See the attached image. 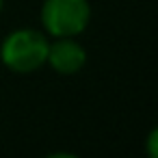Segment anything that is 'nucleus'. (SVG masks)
<instances>
[{"label":"nucleus","instance_id":"nucleus-1","mask_svg":"<svg viewBox=\"0 0 158 158\" xmlns=\"http://www.w3.org/2000/svg\"><path fill=\"white\" fill-rule=\"evenodd\" d=\"M48 46V39L39 31L20 28L5 39L0 48V59L15 74H31L46 63Z\"/></svg>","mask_w":158,"mask_h":158},{"label":"nucleus","instance_id":"nucleus-2","mask_svg":"<svg viewBox=\"0 0 158 158\" xmlns=\"http://www.w3.org/2000/svg\"><path fill=\"white\" fill-rule=\"evenodd\" d=\"M91 18L87 0H46L41 7V22L52 37L80 35Z\"/></svg>","mask_w":158,"mask_h":158},{"label":"nucleus","instance_id":"nucleus-3","mask_svg":"<svg viewBox=\"0 0 158 158\" xmlns=\"http://www.w3.org/2000/svg\"><path fill=\"white\" fill-rule=\"evenodd\" d=\"M46 63H50L54 72H59L63 76H72V74H78L85 67L87 52L72 37H59L54 44L48 46Z\"/></svg>","mask_w":158,"mask_h":158},{"label":"nucleus","instance_id":"nucleus-4","mask_svg":"<svg viewBox=\"0 0 158 158\" xmlns=\"http://www.w3.org/2000/svg\"><path fill=\"white\" fill-rule=\"evenodd\" d=\"M156 139H158V132L152 130V132H149V139H147V147H149V156H152V158H156V154H158V152H156Z\"/></svg>","mask_w":158,"mask_h":158},{"label":"nucleus","instance_id":"nucleus-5","mask_svg":"<svg viewBox=\"0 0 158 158\" xmlns=\"http://www.w3.org/2000/svg\"><path fill=\"white\" fill-rule=\"evenodd\" d=\"M0 9H2V0H0Z\"/></svg>","mask_w":158,"mask_h":158}]
</instances>
